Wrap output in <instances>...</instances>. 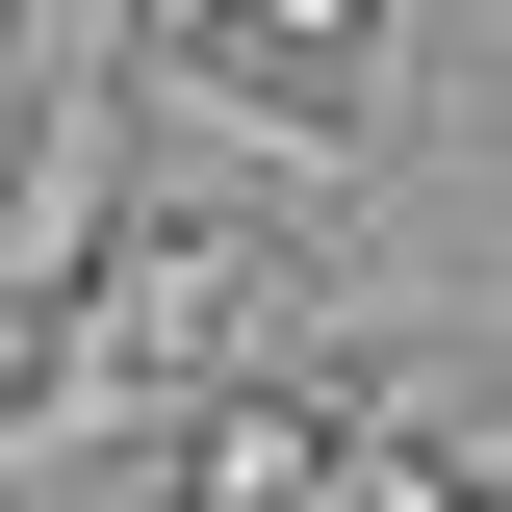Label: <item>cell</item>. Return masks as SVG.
<instances>
[{
    "label": "cell",
    "instance_id": "cell-1",
    "mask_svg": "<svg viewBox=\"0 0 512 512\" xmlns=\"http://www.w3.org/2000/svg\"><path fill=\"white\" fill-rule=\"evenodd\" d=\"M0 103H26V128H0V384H26L52 308L103 282V231L154 205V77H128V52H52V77H0Z\"/></svg>",
    "mask_w": 512,
    "mask_h": 512
},
{
    "label": "cell",
    "instance_id": "cell-2",
    "mask_svg": "<svg viewBox=\"0 0 512 512\" xmlns=\"http://www.w3.org/2000/svg\"><path fill=\"white\" fill-rule=\"evenodd\" d=\"M308 410H282V384H205V436H180V512H282V487H308Z\"/></svg>",
    "mask_w": 512,
    "mask_h": 512
},
{
    "label": "cell",
    "instance_id": "cell-3",
    "mask_svg": "<svg viewBox=\"0 0 512 512\" xmlns=\"http://www.w3.org/2000/svg\"><path fill=\"white\" fill-rule=\"evenodd\" d=\"M231 26H256V52H359L384 0H231ZM231 26H205V52H231ZM205 52H180V77H205Z\"/></svg>",
    "mask_w": 512,
    "mask_h": 512
},
{
    "label": "cell",
    "instance_id": "cell-4",
    "mask_svg": "<svg viewBox=\"0 0 512 512\" xmlns=\"http://www.w3.org/2000/svg\"><path fill=\"white\" fill-rule=\"evenodd\" d=\"M487 512H512V487H487Z\"/></svg>",
    "mask_w": 512,
    "mask_h": 512
}]
</instances>
